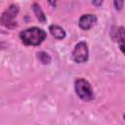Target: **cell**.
<instances>
[{
	"mask_svg": "<svg viewBox=\"0 0 125 125\" xmlns=\"http://www.w3.org/2000/svg\"><path fill=\"white\" fill-rule=\"evenodd\" d=\"M19 37L23 45L35 47L41 45L47 39V31L38 26H31L21 30Z\"/></svg>",
	"mask_w": 125,
	"mask_h": 125,
	"instance_id": "cell-1",
	"label": "cell"
},
{
	"mask_svg": "<svg viewBox=\"0 0 125 125\" xmlns=\"http://www.w3.org/2000/svg\"><path fill=\"white\" fill-rule=\"evenodd\" d=\"M73 88H74V92L76 96L82 102L90 103L95 99L93 87L87 79L83 77L76 78L73 82Z\"/></svg>",
	"mask_w": 125,
	"mask_h": 125,
	"instance_id": "cell-2",
	"label": "cell"
},
{
	"mask_svg": "<svg viewBox=\"0 0 125 125\" xmlns=\"http://www.w3.org/2000/svg\"><path fill=\"white\" fill-rule=\"evenodd\" d=\"M20 13V6L18 4H11L9 7L6 8V10L3 11L0 22L1 24L8 28V29H15L18 26V21H16L18 15Z\"/></svg>",
	"mask_w": 125,
	"mask_h": 125,
	"instance_id": "cell-3",
	"label": "cell"
},
{
	"mask_svg": "<svg viewBox=\"0 0 125 125\" xmlns=\"http://www.w3.org/2000/svg\"><path fill=\"white\" fill-rule=\"evenodd\" d=\"M89 46L86 41H79L75 44L72 52H71V60L75 63H85L89 60Z\"/></svg>",
	"mask_w": 125,
	"mask_h": 125,
	"instance_id": "cell-4",
	"label": "cell"
},
{
	"mask_svg": "<svg viewBox=\"0 0 125 125\" xmlns=\"http://www.w3.org/2000/svg\"><path fill=\"white\" fill-rule=\"evenodd\" d=\"M98 21V18L95 14H83L78 20V26L84 31L90 30Z\"/></svg>",
	"mask_w": 125,
	"mask_h": 125,
	"instance_id": "cell-5",
	"label": "cell"
},
{
	"mask_svg": "<svg viewBox=\"0 0 125 125\" xmlns=\"http://www.w3.org/2000/svg\"><path fill=\"white\" fill-rule=\"evenodd\" d=\"M113 31V39H115L119 50L125 56V27L124 26H116Z\"/></svg>",
	"mask_w": 125,
	"mask_h": 125,
	"instance_id": "cell-6",
	"label": "cell"
},
{
	"mask_svg": "<svg viewBox=\"0 0 125 125\" xmlns=\"http://www.w3.org/2000/svg\"><path fill=\"white\" fill-rule=\"evenodd\" d=\"M48 29L50 34L57 40H63L66 37V31L64 30V28H62L59 24H56V23L50 24Z\"/></svg>",
	"mask_w": 125,
	"mask_h": 125,
	"instance_id": "cell-7",
	"label": "cell"
},
{
	"mask_svg": "<svg viewBox=\"0 0 125 125\" xmlns=\"http://www.w3.org/2000/svg\"><path fill=\"white\" fill-rule=\"evenodd\" d=\"M31 10H32L33 15L35 16L36 20H37L40 23H46V21H47V16L45 15L44 11L42 10L41 6H40L38 3H36V2L32 3V5H31Z\"/></svg>",
	"mask_w": 125,
	"mask_h": 125,
	"instance_id": "cell-8",
	"label": "cell"
},
{
	"mask_svg": "<svg viewBox=\"0 0 125 125\" xmlns=\"http://www.w3.org/2000/svg\"><path fill=\"white\" fill-rule=\"evenodd\" d=\"M36 57L38 59V61L44 64V65H47V64H50L51 62H52V57L49 53L45 52V51H39L36 53Z\"/></svg>",
	"mask_w": 125,
	"mask_h": 125,
	"instance_id": "cell-9",
	"label": "cell"
},
{
	"mask_svg": "<svg viewBox=\"0 0 125 125\" xmlns=\"http://www.w3.org/2000/svg\"><path fill=\"white\" fill-rule=\"evenodd\" d=\"M113 7L117 12L122 11L124 7V0H113Z\"/></svg>",
	"mask_w": 125,
	"mask_h": 125,
	"instance_id": "cell-10",
	"label": "cell"
},
{
	"mask_svg": "<svg viewBox=\"0 0 125 125\" xmlns=\"http://www.w3.org/2000/svg\"><path fill=\"white\" fill-rule=\"evenodd\" d=\"M104 0H91L92 5H93L94 7H96V8H100V7L104 4Z\"/></svg>",
	"mask_w": 125,
	"mask_h": 125,
	"instance_id": "cell-11",
	"label": "cell"
},
{
	"mask_svg": "<svg viewBox=\"0 0 125 125\" xmlns=\"http://www.w3.org/2000/svg\"><path fill=\"white\" fill-rule=\"evenodd\" d=\"M48 1V3L53 7V8H56L57 7V2H58V0H47Z\"/></svg>",
	"mask_w": 125,
	"mask_h": 125,
	"instance_id": "cell-12",
	"label": "cell"
},
{
	"mask_svg": "<svg viewBox=\"0 0 125 125\" xmlns=\"http://www.w3.org/2000/svg\"><path fill=\"white\" fill-rule=\"evenodd\" d=\"M122 117H123V120H124V121H125V112H124V113H123V115H122Z\"/></svg>",
	"mask_w": 125,
	"mask_h": 125,
	"instance_id": "cell-13",
	"label": "cell"
}]
</instances>
